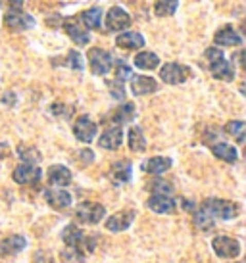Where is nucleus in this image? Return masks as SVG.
Returning a JSON list of instances; mask_svg holds the SVG:
<instances>
[{
	"label": "nucleus",
	"mask_w": 246,
	"mask_h": 263,
	"mask_svg": "<svg viewBox=\"0 0 246 263\" xmlns=\"http://www.w3.org/2000/svg\"><path fill=\"white\" fill-rule=\"evenodd\" d=\"M212 152H214L216 158L227 161V163H235V161L239 160V152H237V148L231 146V144H225V142H217V144H214Z\"/></svg>",
	"instance_id": "nucleus-24"
},
{
	"label": "nucleus",
	"mask_w": 246,
	"mask_h": 263,
	"mask_svg": "<svg viewBox=\"0 0 246 263\" xmlns=\"http://www.w3.org/2000/svg\"><path fill=\"white\" fill-rule=\"evenodd\" d=\"M77 219L81 223H87V225H96V223H100L104 219V215H106V208L98 202H83V204L77 205Z\"/></svg>",
	"instance_id": "nucleus-4"
},
{
	"label": "nucleus",
	"mask_w": 246,
	"mask_h": 263,
	"mask_svg": "<svg viewBox=\"0 0 246 263\" xmlns=\"http://www.w3.org/2000/svg\"><path fill=\"white\" fill-rule=\"evenodd\" d=\"M27 246V242L23 236H8L4 240L0 242V256H14V254H20L23 248Z\"/></svg>",
	"instance_id": "nucleus-21"
},
{
	"label": "nucleus",
	"mask_w": 246,
	"mask_h": 263,
	"mask_svg": "<svg viewBox=\"0 0 246 263\" xmlns=\"http://www.w3.org/2000/svg\"><path fill=\"white\" fill-rule=\"evenodd\" d=\"M137 217V212L135 210H125V212H117L114 213L112 217H108L106 221V229L112 231V233H121V231H127L131 227V223Z\"/></svg>",
	"instance_id": "nucleus-10"
},
{
	"label": "nucleus",
	"mask_w": 246,
	"mask_h": 263,
	"mask_svg": "<svg viewBox=\"0 0 246 263\" xmlns=\"http://www.w3.org/2000/svg\"><path fill=\"white\" fill-rule=\"evenodd\" d=\"M214 250L219 257H237L240 254V244L237 238L231 236H216L214 238Z\"/></svg>",
	"instance_id": "nucleus-8"
},
{
	"label": "nucleus",
	"mask_w": 246,
	"mask_h": 263,
	"mask_svg": "<svg viewBox=\"0 0 246 263\" xmlns=\"http://www.w3.org/2000/svg\"><path fill=\"white\" fill-rule=\"evenodd\" d=\"M131 25V15L119 6H114L106 14V27L108 31H123Z\"/></svg>",
	"instance_id": "nucleus-9"
},
{
	"label": "nucleus",
	"mask_w": 246,
	"mask_h": 263,
	"mask_svg": "<svg viewBox=\"0 0 246 263\" xmlns=\"http://www.w3.org/2000/svg\"><path fill=\"white\" fill-rule=\"evenodd\" d=\"M127 142H129V148L133 152H145L146 150V139L140 127H131L127 133Z\"/></svg>",
	"instance_id": "nucleus-25"
},
{
	"label": "nucleus",
	"mask_w": 246,
	"mask_h": 263,
	"mask_svg": "<svg viewBox=\"0 0 246 263\" xmlns=\"http://www.w3.org/2000/svg\"><path fill=\"white\" fill-rule=\"evenodd\" d=\"M73 133H75V137L81 140V142H93V139L96 137V123H94L93 119L89 116H81L77 117V121L73 125Z\"/></svg>",
	"instance_id": "nucleus-11"
},
{
	"label": "nucleus",
	"mask_w": 246,
	"mask_h": 263,
	"mask_svg": "<svg viewBox=\"0 0 246 263\" xmlns=\"http://www.w3.org/2000/svg\"><path fill=\"white\" fill-rule=\"evenodd\" d=\"M244 131H246V125L244 121H229L225 125V133L229 137H235L237 142H242L244 140Z\"/></svg>",
	"instance_id": "nucleus-30"
},
{
	"label": "nucleus",
	"mask_w": 246,
	"mask_h": 263,
	"mask_svg": "<svg viewBox=\"0 0 246 263\" xmlns=\"http://www.w3.org/2000/svg\"><path fill=\"white\" fill-rule=\"evenodd\" d=\"M131 77V67L125 64V62H116V79L121 81V83H125V81Z\"/></svg>",
	"instance_id": "nucleus-36"
},
{
	"label": "nucleus",
	"mask_w": 246,
	"mask_h": 263,
	"mask_svg": "<svg viewBox=\"0 0 246 263\" xmlns=\"http://www.w3.org/2000/svg\"><path fill=\"white\" fill-rule=\"evenodd\" d=\"M135 66L138 69L150 71V69H156L160 66V58L154 52H138L137 56H135Z\"/></svg>",
	"instance_id": "nucleus-26"
},
{
	"label": "nucleus",
	"mask_w": 246,
	"mask_h": 263,
	"mask_svg": "<svg viewBox=\"0 0 246 263\" xmlns=\"http://www.w3.org/2000/svg\"><path fill=\"white\" fill-rule=\"evenodd\" d=\"M65 64L72 67V69H77V71L83 69V58H81L79 52H75V50L67 52V60H65Z\"/></svg>",
	"instance_id": "nucleus-35"
},
{
	"label": "nucleus",
	"mask_w": 246,
	"mask_h": 263,
	"mask_svg": "<svg viewBox=\"0 0 246 263\" xmlns=\"http://www.w3.org/2000/svg\"><path fill=\"white\" fill-rule=\"evenodd\" d=\"M48 181L52 184H56V186H67V184L72 183V171L64 165H52L48 169Z\"/></svg>",
	"instance_id": "nucleus-22"
},
{
	"label": "nucleus",
	"mask_w": 246,
	"mask_h": 263,
	"mask_svg": "<svg viewBox=\"0 0 246 263\" xmlns=\"http://www.w3.org/2000/svg\"><path fill=\"white\" fill-rule=\"evenodd\" d=\"M116 44L119 48H125V50H138V48L145 46V37H143L140 33L127 31V33H121V35L116 39Z\"/></svg>",
	"instance_id": "nucleus-20"
},
{
	"label": "nucleus",
	"mask_w": 246,
	"mask_h": 263,
	"mask_svg": "<svg viewBox=\"0 0 246 263\" xmlns=\"http://www.w3.org/2000/svg\"><path fill=\"white\" fill-rule=\"evenodd\" d=\"M131 90L135 96H146L152 95L158 90V83L152 77H146V75H135L131 77Z\"/></svg>",
	"instance_id": "nucleus-13"
},
{
	"label": "nucleus",
	"mask_w": 246,
	"mask_h": 263,
	"mask_svg": "<svg viewBox=\"0 0 246 263\" xmlns=\"http://www.w3.org/2000/svg\"><path fill=\"white\" fill-rule=\"evenodd\" d=\"M112 119L116 121V123H129L131 119H135V106L131 102H125L121 104L119 108H117L116 111H114V116H112Z\"/></svg>",
	"instance_id": "nucleus-27"
},
{
	"label": "nucleus",
	"mask_w": 246,
	"mask_h": 263,
	"mask_svg": "<svg viewBox=\"0 0 246 263\" xmlns=\"http://www.w3.org/2000/svg\"><path fill=\"white\" fill-rule=\"evenodd\" d=\"M171 167V160L169 158H164V156H156V158H150L143 163V169L146 173H152V175H162L166 173L167 169Z\"/></svg>",
	"instance_id": "nucleus-23"
},
{
	"label": "nucleus",
	"mask_w": 246,
	"mask_h": 263,
	"mask_svg": "<svg viewBox=\"0 0 246 263\" xmlns=\"http://www.w3.org/2000/svg\"><path fill=\"white\" fill-rule=\"evenodd\" d=\"M150 186L154 189L156 194H166V196H169V194H171V190H173V186L167 183V181H164V179H154Z\"/></svg>",
	"instance_id": "nucleus-34"
},
{
	"label": "nucleus",
	"mask_w": 246,
	"mask_h": 263,
	"mask_svg": "<svg viewBox=\"0 0 246 263\" xmlns=\"http://www.w3.org/2000/svg\"><path fill=\"white\" fill-rule=\"evenodd\" d=\"M4 25L10 31H27L35 25V20L29 14L22 12V10H10L4 15Z\"/></svg>",
	"instance_id": "nucleus-7"
},
{
	"label": "nucleus",
	"mask_w": 246,
	"mask_h": 263,
	"mask_svg": "<svg viewBox=\"0 0 246 263\" xmlns=\"http://www.w3.org/2000/svg\"><path fill=\"white\" fill-rule=\"evenodd\" d=\"M10 4H12V8H22V4H23V0H10Z\"/></svg>",
	"instance_id": "nucleus-39"
},
{
	"label": "nucleus",
	"mask_w": 246,
	"mask_h": 263,
	"mask_svg": "<svg viewBox=\"0 0 246 263\" xmlns=\"http://www.w3.org/2000/svg\"><path fill=\"white\" fill-rule=\"evenodd\" d=\"M43 175V171L33 165V163H23L20 167H15L14 171V181L17 184H29V183H37Z\"/></svg>",
	"instance_id": "nucleus-14"
},
{
	"label": "nucleus",
	"mask_w": 246,
	"mask_h": 263,
	"mask_svg": "<svg viewBox=\"0 0 246 263\" xmlns=\"http://www.w3.org/2000/svg\"><path fill=\"white\" fill-rule=\"evenodd\" d=\"M188 67L181 66V64H175V62H169L166 66H162L160 69V79L167 83V85H181L188 79Z\"/></svg>",
	"instance_id": "nucleus-6"
},
{
	"label": "nucleus",
	"mask_w": 246,
	"mask_h": 263,
	"mask_svg": "<svg viewBox=\"0 0 246 263\" xmlns=\"http://www.w3.org/2000/svg\"><path fill=\"white\" fill-rule=\"evenodd\" d=\"M62 238L67 244V248L77 250V252H93L96 246V236H87L77 225H67L62 233Z\"/></svg>",
	"instance_id": "nucleus-2"
},
{
	"label": "nucleus",
	"mask_w": 246,
	"mask_h": 263,
	"mask_svg": "<svg viewBox=\"0 0 246 263\" xmlns=\"http://www.w3.org/2000/svg\"><path fill=\"white\" fill-rule=\"evenodd\" d=\"M148 210H152L154 213H173L175 212V200L166 194H154L148 198Z\"/></svg>",
	"instance_id": "nucleus-15"
},
{
	"label": "nucleus",
	"mask_w": 246,
	"mask_h": 263,
	"mask_svg": "<svg viewBox=\"0 0 246 263\" xmlns=\"http://www.w3.org/2000/svg\"><path fill=\"white\" fill-rule=\"evenodd\" d=\"M89 66L94 75H106L112 69V54L104 48H91L87 54Z\"/></svg>",
	"instance_id": "nucleus-5"
},
{
	"label": "nucleus",
	"mask_w": 246,
	"mask_h": 263,
	"mask_svg": "<svg viewBox=\"0 0 246 263\" xmlns=\"http://www.w3.org/2000/svg\"><path fill=\"white\" fill-rule=\"evenodd\" d=\"M195 225L198 227V229H204V231H208V229H212V227H214V219H212L210 215H208V213H206L202 208H200V210L195 213Z\"/></svg>",
	"instance_id": "nucleus-32"
},
{
	"label": "nucleus",
	"mask_w": 246,
	"mask_h": 263,
	"mask_svg": "<svg viewBox=\"0 0 246 263\" xmlns=\"http://www.w3.org/2000/svg\"><path fill=\"white\" fill-rule=\"evenodd\" d=\"M214 43L219 44V46H240L242 44V37L233 29L231 25H225V27H221L216 33Z\"/></svg>",
	"instance_id": "nucleus-19"
},
{
	"label": "nucleus",
	"mask_w": 246,
	"mask_h": 263,
	"mask_svg": "<svg viewBox=\"0 0 246 263\" xmlns=\"http://www.w3.org/2000/svg\"><path fill=\"white\" fill-rule=\"evenodd\" d=\"M110 175H112V181H114V184L129 183L131 177H133V165H131V161L129 160L116 161V163L112 165V171H110Z\"/></svg>",
	"instance_id": "nucleus-17"
},
{
	"label": "nucleus",
	"mask_w": 246,
	"mask_h": 263,
	"mask_svg": "<svg viewBox=\"0 0 246 263\" xmlns=\"http://www.w3.org/2000/svg\"><path fill=\"white\" fill-rule=\"evenodd\" d=\"M204 56H206V60H208V64H210V71L216 79L227 81V83L235 79V69H233L231 64L225 60V54L219 50V48L210 46L208 50L204 52Z\"/></svg>",
	"instance_id": "nucleus-1"
},
{
	"label": "nucleus",
	"mask_w": 246,
	"mask_h": 263,
	"mask_svg": "<svg viewBox=\"0 0 246 263\" xmlns=\"http://www.w3.org/2000/svg\"><path fill=\"white\" fill-rule=\"evenodd\" d=\"M10 156V148L6 142H0V158H8Z\"/></svg>",
	"instance_id": "nucleus-38"
},
{
	"label": "nucleus",
	"mask_w": 246,
	"mask_h": 263,
	"mask_svg": "<svg viewBox=\"0 0 246 263\" xmlns=\"http://www.w3.org/2000/svg\"><path fill=\"white\" fill-rule=\"evenodd\" d=\"M33 263H54V259L48 254H44V252H37Z\"/></svg>",
	"instance_id": "nucleus-37"
},
{
	"label": "nucleus",
	"mask_w": 246,
	"mask_h": 263,
	"mask_svg": "<svg viewBox=\"0 0 246 263\" xmlns=\"http://www.w3.org/2000/svg\"><path fill=\"white\" fill-rule=\"evenodd\" d=\"M179 6V0H156L154 4V12L160 17H166V15L175 14V10Z\"/></svg>",
	"instance_id": "nucleus-28"
},
{
	"label": "nucleus",
	"mask_w": 246,
	"mask_h": 263,
	"mask_svg": "<svg viewBox=\"0 0 246 263\" xmlns=\"http://www.w3.org/2000/svg\"><path fill=\"white\" fill-rule=\"evenodd\" d=\"M64 29H65V33L69 35V39H72L73 43L81 44V46H85V44L91 43L89 31L85 29V27H81L79 22H77L75 17H67V20H64Z\"/></svg>",
	"instance_id": "nucleus-12"
},
{
	"label": "nucleus",
	"mask_w": 246,
	"mask_h": 263,
	"mask_svg": "<svg viewBox=\"0 0 246 263\" xmlns=\"http://www.w3.org/2000/svg\"><path fill=\"white\" fill-rule=\"evenodd\" d=\"M44 198H46V202H48L54 210H64V208H69V205H72V194L62 189L44 190Z\"/></svg>",
	"instance_id": "nucleus-16"
},
{
	"label": "nucleus",
	"mask_w": 246,
	"mask_h": 263,
	"mask_svg": "<svg viewBox=\"0 0 246 263\" xmlns=\"http://www.w3.org/2000/svg\"><path fill=\"white\" fill-rule=\"evenodd\" d=\"M125 83H121V81H110L108 83V87H110V92H112V96L116 98V100H123L125 98V87H123Z\"/></svg>",
	"instance_id": "nucleus-33"
},
{
	"label": "nucleus",
	"mask_w": 246,
	"mask_h": 263,
	"mask_svg": "<svg viewBox=\"0 0 246 263\" xmlns=\"http://www.w3.org/2000/svg\"><path fill=\"white\" fill-rule=\"evenodd\" d=\"M100 17H102L100 8H91V10L83 12V23L87 25V29H98L100 27Z\"/></svg>",
	"instance_id": "nucleus-29"
},
{
	"label": "nucleus",
	"mask_w": 246,
	"mask_h": 263,
	"mask_svg": "<svg viewBox=\"0 0 246 263\" xmlns=\"http://www.w3.org/2000/svg\"><path fill=\"white\" fill-rule=\"evenodd\" d=\"M17 156H20L22 161H25V163H39V161H41V154L37 152L35 148L20 146L17 148Z\"/></svg>",
	"instance_id": "nucleus-31"
},
{
	"label": "nucleus",
	"mask_w": 246,
	"mask_h": 263,
	"mask_svg": "<svg viewBox=\"0 0 246 263\" xmlns=\"http://www.w3.org/2000/svg\"><path fill=\"white\" fill-rule=\"evenodd\" d=\"M202 210L214 221L216 219L229 221V219H235L239 215V205L235 204V202H229V200H219V198H208L202 204Z\"/></svg>",
	"instance_id": "nucleus-3"
},
{
	"label": "nucleus",
	"mask_w": 246,
	"mask_h": 263,
	"mask_svg": "<svg viewBox=\"0 0 246 263\" xmlns=\"http://www.w3.org/2000/svg\"><path fill=\"white\" fill-rule=\"evenodd\" d=\"M123 142V131L119 127H112L102 133V137L98 139V146L104 150H117Z\"/></svg>",
	"instance_id": "nucleus-18"
}]
</instances>
